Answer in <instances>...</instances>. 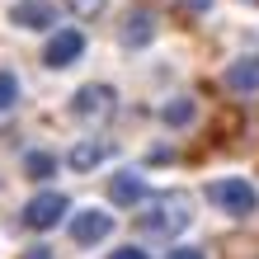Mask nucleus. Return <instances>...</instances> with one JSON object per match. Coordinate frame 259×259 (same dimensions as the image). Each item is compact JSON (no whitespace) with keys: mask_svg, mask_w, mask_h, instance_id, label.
I'll use <instances>...</instances> for the list:
<instances>
[{"mask_svg":"<svg viewBox=\"0 0 259 259\" xmlns=\"http://www.w3.org/2000/svg\"><path fill=\"white\" fill-rule=\"evenodd\" d=\"M193 222L189 212V193H165L151 203V212H142V231L146 236H179Z\"/></svg>","mask_w":259,"mask_h":259,"instance_id":"f257e3e1","label":"nucleus"},{"mask_svg":"<svg viewBox=\"0 0 259 259\" xmlns=\"http://www.w3.org/2000/svg\"><path fill=\"white\" fill-rule=\"evenodd\" d=\"M71 113L80 118L85 127H104L118 113V95H113L109 85H80V90H75V99H71Z\"/></svg>","mask_w":259,"mask_h":259,"instance_id":"f03ea898","label":"nucleus"},{"mask_svg":"<svg viewBox=\"0 0 259 259\" xmlns=\"http://www.w3.org/2000/svg\"><path fill=\"white\" fill-rule=\"evenodd\" d=\"M207 203L222 207V212H231V217H250L259 198H254V189L245 184V179H212L207 184Z\"/></svg>","mask_w":259,"mask_h":259,"instance_id":"7ed1b4c3","label":"nucleus"},{"mask_svg":"<svg viewBox=\"0 0 259 259\" xmlns=\"http://www.w3.org/2000/svg\"><path fill=\"white\" fill-rule=\"evenodd\" d=\"M66 193H38V198H28V207H24V226H33V231H48V226H57L66 217Z\"/></svg>","mask_w":259,"mask_h":259,"instance_id":"20e7f679","label":"nucleus"},{"mask_svg":"<svg viewBox=\"0 0 259 259\" xmlns=\"http://www.w3.org/2000/svg\"><path fill=\"white\" fill-rule=\"evenodd\" d=\"M10 24H19V28H52L57 24V5L52 0H14L10 5Z\"/></svg>","mask_w":259,"mask_h":259,"instance_id":"39448f33","label":"nucleus"},{"mask_svg":"<svg viewBox=\"0 0 259 259\" xmlns=\"http://www.w3.org/2000/svg\"><path fill=\"white\" fill-rule=\"evenodd\" d=\"M80 52H85V38L75 33V28H57V38L48 42V66L62 71V66H71Z\"/></svg>","mask_w":259,"mask_h":259,"instance_id":"423d86ee","label":"nucleus"},{"mask_svg":"<svg viewBox=\"0 0 259 259\" xmlns=\"http://www.w3.org/2000/svg\"><path fill=\"white\" fill-rule=\"evenodd\" d=\"M109 231H113V217H109V212H80V217L71 222L75 245H95V240H104Z\"/></svg>","mask_w":259,"mask_h":259,"instance_id":"0eeeda50","label":"nucleus"},{"mask_svg":"<svg viewBox=\"0 0 259 259\" xmlns=\"http://www.w3.org/2000/svg\"><path fill=\"white\" fill-rule=\"evenodd\" d=\"M109 198H113L118 207H132V203H142V198H146V179H142V175H132V170L113 175V179H109Z\"/></svg>","mask_w":259,"mask_h":259,"instance_id":"6e6552de","label":"nucleus"},{"mask_svg":"<svg viewBox=\"0 0 259 259\" xmlns=\"http://www.w3.org/2000/svg\"><path fill=\"white\" fill-rule=\"evenodd\" d=\"M226 85H231L236 95L259 90V57H240V62H231V66H226Z\"/></svg>","mask_w":259,"mask_h":259,"instance_id":"1a4fd4ad","label":"nucleus"},{"mask_svg":"<svg viewBox=\"0 0 259 259\" xmlns=\"http://www.w3.org/2000/svg\"><path fill=\"white\" fill-rule=\"evenodd\" d=\"M104 156H109V146H104V142H75L66 160H71V170H80V175H85V170H95Z\"/></svg>","mask_w":259,"mask_h":259,"instance_id":"9d476101","label":"nucleus"},{"mask_svg":"<svg viewBox=\"0 0 259 259\" xmlns=\"http://www.w3.org/2000/svg\"><path fill=\"white\" fill-rule=\"evenodd\" d=\"M123 42H127V48H142V42H151V14H146V10L127 14V24H123Z\"/></svg>","mask_w":259,"mask_h":259,"instance_id":"9b49d317","label":"nucleus"},{"mask_svg":"<svg viewBox=\"0 0 259 259\" xmlns=\"http://www.w3.org/2000/svg\"><path fill=\"white\" fill-rule=\"evenodd\" d=\"M160 118H165L170 127H184L189 118H193V99H175V104H165V109H160Z\"/></svg>","mask_w":259,"mask_h":259,"instance_id":"f8f14e48","label":"nucleus"},{"mask_svg":"<svg viewBox=\"0 0 259 259\" xmlns=\"http://www.w3.org/2000/svg\"><path fill=\"white\" fill-rule=\"evenodd\" d=\"M57 170V160L48 156V151H33V156H28V175H33V179H48Z\"/></svg>","mask_w":259,"mask_h":259,"instance_id":"ddd939ff","label":"nucleus"},{"mask_svg":"<svg viewBox=\"0 0 259 259\" xmlns=\"http://www.w3.org/2000/svg\"><path fill=\"white\" fill-rule=\"evenodd\" d=\"M66 5H71L75 19H95V14H104V5H109V0H66Z\"/></svg>","mask_w":259,"mask_h":259,"instance_id":"4468645a","label":"nucleus"},{"mask_svg":"<svg viewBox=\"0 0 259 259\" xmlns=\"http://www.w3.org/2000/svg\"><path fill=\"white\" fill-rule=\"evenodd\" d=\"M14 99H19V80H14L10 71H0V109H10Z\"/></svg>","mask_w":259,"mask_h":259,"instance_id":"2eb2a0df","label":"nucleus"},{"mask_svg":"<svg viewBox=\"0 0 259 259\" xmlns=\"http://www.w3.org/2000/svg\"><path fill=\"white\" fill-rule=\"evenodd\" d=\"M19 259H57V254H52V250H48V245H33V250H24V254H19Z\"/></svg>","mask_w":259,"mask_h":259,"instance_id":"dca6fc26","label":"nucleus"},{"mask_svg":"<svg viewBox=\"0 0 259 259\" xmlns=\"http://www.w3.org/2000/svg\"><path fill=\"white\" fill-rule=\"evenodd\" d=\"M165 259H207V254H203V250H170Z\"/></svg>","mask_w":259,"mask_h":259,"instance_id":"f3484780","label":"nucleus"},{"mask_svg":"<svg viewBox=\"0 0 259 259\" xmlns=\"http://www.w3.org/2000/svg\"><path fill=\"white\" fill-rule=\"evenodd\" d=\"M109 259H146V250H132V245H127V250H113Z\"/></svg>","mask_w":259,"mask_h":259,"instance_id":"a211bd4d","label":"nucleus"},{"mask_svg":"<svg viewBox=\"0 0 259 259\" xmlns=\"http://www.w3.org/2000/svg\"><path fill=\"white\" fill-rule=\"evenodd\" d=\"M184 10H212V0H179Z\"/></svg>","mask_w":259,"mask_h":259,"instance_id":"6ab92c4d","label":"nucleus"},{"mask_svg":"<svg viewBox=\"0 0 259 259\" xmlns=\"http://www.w3.org/2000/svg\"><path fill=\"white\" fill-rule=\"evenodd\" d=\"M250 5H259V0H250Z\"/></svg>","mask_w":259,"mask_h":259,"instance_id":"aec40b11","label":"nucleus"}]
</instances>
